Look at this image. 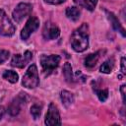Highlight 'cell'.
Returning <instances> with one entry per match:
<instances>
[{"mask_svg":"<svg viewBox=\"0 0 126 126\" xmlns=\"http://www.w3.org/2000/svg\"><path fill=\"white\" fill-rule=\"evenodd\" d=\"M89 25L84 23L76 29L70 37V43L74 51L83 52L89 47Z\"/></svg>","mask_w":126,"mask_h":126,"instance_id":"1","label":"cell"},{"mask_svg":"<svg viewBox=\"0 0 126 126\" xmlns=\"http://www.w3.org/2000/svg\"><path fill=\"white\" fill-rule=\"evenodd\" d=\"M61 57L56 54H51V55H45L42 54L40 56V65L42 68V73L45 77L51 75L55 69L59 66Z\"/></svg>","mask_w":126,"mask_h":126,"instance_id":"2","label":"cell"},{"mask_svg":"<svg viewBox=\"0 0 126 126\" xmlns=\"http://www.w3.org/2000/svg\"><path fill=\"white\" fill-rule=\"evenodd\" d=\"M22 85L27 89H34L39 85L38 71L35 64H32L22 79Z\"/></svg>","mask_w":126,"mask_h":126,"instance_id":"3","label":"cell"},{"mask_svg":"<svg viewBox=\"0 0 126 126\" xmlns=\"http://www.w3.org/2000/svg\"><path fill=\"white\" fill-rule=\"evenodd\" d=\"M16 28L4 10L0 9V34L4 36H12Z\"/></svg>","mask_w":126,"mask_h":126,"instance_id":"4","label":"cell"},{"mask_svg":"<svg viewBox=\"0 0 126 126\" xmlns=\"http://www.w3.org/2000/svg\"><path fill=\"white\" fill-rule=\"evenodd\" d=\"M32 11V6L30 3H20L16 6V8L14 9L13 13H12V17L13 20L16 23H21L26 17H28Z\"/></svg>","mask_w":126,"mask_h":126,"instance_id":"5","label":"cell"},{"mask_svg":"<svg viewBox=\"0 0 126 126\" xmlns=\"http://www.w3.org/2000/svg\"><path fill=\"white\" fill-rule=\"evenodd\" d=\"M44 123L47 126L61 125V118H60V113H59L58 107L52 102L48 106V110L45 114Z\"/></svg>","mask_w":126,"mask_h":126,"instance_id":"6","label":"cell"},{"mask_svg":"<svg viewBox=\"0 0 126 126\" xmlns=\"http://www.w3.org/2000/svg\"><path fill=\"white\" fill-rule=\"evenodd\" d=\"M39 27V20L36 17H30L27 21L25 27L21 32V38L23 40H27L32 32H34Z\"/></svg>","mask_w":126,"mask_h":126,"instance_id":"7","label":"cell"},{"mask_svg":"<svg viewBox=\"0 0 126 126\" xmlns=\"http://www.w3.org/2000/svg\"><path fill=\"white\" fill-rule=\"evenodd\" d=\"M26 99H27V94L25 93H20L12 101L11 103L9 104L8 106V113L11 115V116H16L19 114V112L21 111V108L22 106L25 104L26 102Z\"/></svg>","mask_w":126,"mask_h":126,"instance_id":"8","label":"cell"},{"mask_svg":"<svg viewBox=\"0 0 126 126\" xmlns=\"http://www.w3.org/2000/svg\"><path fill=\"white\" fill-rule=\"evenodd\" d=\"M60 34V29L58 26L52 22H46L42 29V36L46 40H52L59 36Z\"/></svg>","mask_w":126,"mask_h":126,"instance_id":"9","label":"cell"},{"mask_svg":"<svg viewBox=\"0 0 126 126\" xmlns=\"http://www.w3.org/2000/svg\"><path fill=\"white\" fill-rule=\"evenodd\" d=\"M32 59V52L30 50L25 51L24 54H15L11 60V66L17 68H24Z\"/></svg>","mask_w":126,"mask_h":126,"instance_id":"10","label":"cell"},{"mask_svg":"<svg viewBox=\"0 0 126 126\" xmlns=\"http://www.w3.org/2000/svg\"><path fill=\"white\" fill-rule=\"evenodd\" d=\"M103 52H104V51L98 50V51H96V52H94V53H91V54L87 55L86 58H85V60H84V65H85V67L88 68V69H93V68L96 65L97 61L99 60V58H100V56H101V54H102Z\"/></svg>","mask_w":126,"mask_h":126,"instance_id":"11","label":"cell"},{"mask_svg":"<svg viewBox=\"0 0 126 126\" xmlns=\"http://www.w3.org/2000/svg\"><path fill=\"white\" fill-rule=\"evenodd\" d=\"M104 12H105V14H106V16H107V18H108V20H109V22H110L112 28H113L115 31L119 32L122 34V36H125L124 28L121 26V24H120L119 20L117 19V17H116L112 12H109V11H107V10H104Z\"/></svg>","mask_w":126,"mask_h":126,"instance_id":"12","label":"cell"},{"mask_svg":"<svg viewBox=\"0 0 126 126\" xmlns=\"http://www.w3.org/2000/svg\"><path fill=\"white\" fill-rule=\"evenodd\" d=\"M65 14H66V17L71 20L72 22H77L79 19H80V16H81V11L78 7L76 6H72V7H68L65 11Z\"/></svg>","mask_w":126,"mask_h":126,"instance_id":"13","label":"cell"},{"mask_svg":"<svg viewBox=\"0 0 126 126\" xmlns=\"http://www.w3.org/2000/svg\"><path fill=\"white\" fill-rule=\"evenodd\" d=\"M60 98H61V101L65 107H69L74 102V99H75L74 94L71 92L66 91V90H63L60 93Z\"/></svg>","mask_w":126,"mask_h":126,"instance_id":"14","label":"cell"},{"mask_svg":"<svg viewBox=\"0 0 126 126\" xmlns=\"http://www.w3.org/2000/svg\"><path fill=\"white\" fill-rule=\"evenodd\" d=\"M74 2L77 5L85 8L89 11H94L97 4V0H74Z\"/></svg>","mask_w":126,"mask_h":126,"instance_id":"15","label":"cell"},{"mask_svg":"<svg viewBox=\"0 0 126 126\" xmlns=\"http://www.w3.org/2000/svg\"><path fill=\"white\" fill-rule=\"evenodd\" d=\"M2 77H3V79H5L6 81H8V82H10L12 84L17 83L18 80H19L18 73H16L13 70H6V71H4V73L2 74Z\"/></svg>","mask_w":126,"mask_h":126,"instance_id":"16","label":"cell"},{"mask_svg":"<svg viewBox=\"0 0 126 126\" xmlns=\"http://www.w3.org/2000/svg\"><path fill=\"white\" fill-rule=\"evenodd\" d=\"M113 67H114V60L111 58L101 64V66L99 67V71L103 74H110L113 70Z\"/></svg>","mask_w":126,"mask_h":126,"instance_id":"17","label":"cell"},{"mask_svg":"<svg viewBox=\"0 0 126 126\" xmlns=\"http://www.w3.org/2000/svg\"><path fill=\"white\" fill-rule=\"evenodd\" d=\"M63 75H64V78L65 80L68 82V83H72L74 80H73V72H72V66L69 62H66L63 66Z\"/></svg>","mask_w":126,"mask_h":126,"instance_id":"18","label":"cell"},{"mask_svg":"<svg viewBox=\"0 0 126 126\" xmlns=\"http://www.w3.org/2000/svg\"><path fill=\"white\" fill-rule=\"evenodd\" d=\"M93 90L100 101L103 102L107 99V97H108V90L107 89H98L95 86H93Z\"/></svg>","mask_w":126,"mask_h":126,"instance_id":"19","label":"cell"},{"mask_svg":"<svg viewBox=\"0 0 126 126\" xmlns=\"http://www.w3.org/2000/svg\"><path fill=\"white\" fill-rule=\"evenodd\" d=\"M31 114L32 115L33 119H38L40 114H41V106H39L38 104H33L31 107Z\"/></svg>","mask_w":126,"mask_h":126,"instance_id":"20","label":"cell"},{"mask_svg":"<svg viewBox=\"0 0 126 126\" xmlns=\"http://www.w3.org/2000/svg\"><path fill=\"white\" fill-rule=\"evenodd\" d=\"M10 56V52L8 50H0V64H3Z\"/></svg>","mask_w":126,"mask_h":126,"instance_id":"21","label":"cell"},{"mask_svg":"<svg viewBox=\"0 0 126 126\" xmlns=\"http://www.w3.org/2000/svg\"><path fill=\"white\" fill-rule=\"evenodd\" d=\"M66 0H44L45 3L50 4V5H59L62 4L63 2H65Z\"/></svg>","mask_w":126,"mask_h":126,"instance_id":"22","label":"cell"},{"mask_svg":"<svg viewBox=\"0 0 126 126\" xmlns=\"http://www.w3.org/2000/svg\"><path fill=\"white\" fill-rule=\"evenodd\" d=\"M120 93H121V95H122L123 103L125 104V94H126V86H125V85H122V86L120 87Z\"/></svg>","mask_w":126,"mask_h":126,"instance_id":"23","label":"cell"},{"mask_svg":"<svg viewBox=\"0 0 126 126\" xmlns=\"http://www.w3.org/2000/svg\"><path fill=\"white\" fill-rule=\"evenodd\" d=\"M121 73L122 75L126 74V68H125V58L122 57L121 58Z\"/></svg>","mask_w":126,"mask_h":126,"instance_id":"24","label":"cell"},{"mask_svg":"<svg viewBox=\"0 0 126 126\" xmlns=\"http://www.w3.org/2000/svg\"><path fill=\"white\" fill-rule=\"evenodd\" d=\"M4 114H5V107L4 106H0V120L2 119Z\"/></svg>","mask_w":126,"mask_h":126,"instance_id":"25","label":"cell"},{"mask_svg":"<svg viewBox=\"0 0 126 126\" xmlns=\"http://www.w3.org/2000/svg\"><path fill=\"white\" fill-rule=\"evenodd\" d=\"M5 94H6V92L5 91H3V90H0V101L4 98V96H5Z\"/></svg>","mask_w":126,"mask_h":126,"instance_id":"26","label":"cell"}]
</instances>
